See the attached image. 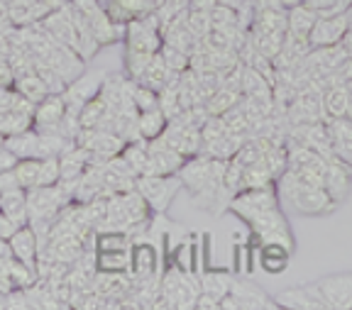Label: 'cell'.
I'll list each match as a JSON object with an SVG mask.
<instances>
[{"label":"cell","instance_id":"obj_20","mask_svg":"<svg viewBox=\"0 0 352 310\" xmlns=\"http://www.w3.org/2000/svg\"><path fill=\"white\" fill-rule=\"evenodd\" d=\"M166 115L162 112V108H154V110H142L138 112V134L140 139L149 142V139L162 137V132L166 130Z\"/></svg>","mask_w":352,"mask_h":310},{"label":"cell","instance_id":"obj_32","mask_svg":"<svg viewBox=\"0 0 352 310\" xmlns=\"http://www.w3.org/2000/svg\"><path fill=\"white\" fill-rule=\"evenodd\" d=\"M15 84V71H12L10 61H0V88Z\"/></svg>","mask_w":352,"mask_h":310},{"label":"cell","instance_id":"obj_31","mask_svg":"<svg viewBox=\"0 0 352 310\" xmlns=\"http://www.w3.org/2000/svg\"><path fill=\"white\" fill-rule=\"evenodd\" d=\"M17 161H20V156H17L12 150H8L6 144H3V147H0V174L15 171Z\"/></svg>","mask_w":352,"mask_h":310},{"label":"cell","instance_id":"obj_5","mask_svg":"<svg viewBox=\"0 0 352 310\" xmlns=\"http://www.w3.org/2000/svg\"><path fill=\"white\" fill-rule=\"evenodd\" d=\"M347 29H350V12H340V15H318L314 29L308 34V45H311V49L340 45L342 37L347 34Z\"/></svg>","mask_w":352,"mask_h":310},{"label":"cell","instance_id":"obj_15","mask_svg":"<svg viewBox=\"0 0 352 310\" xmlns=\"http://www.w3.org/2000/svg\"><path fill=\"white\" fill-rule=\"evenodd\" d=\"M294 250L281 242H264L259 244V264L267 274H281L292 264Z\"/></svg>","mask_w":352,"mask_h":310},{"label":"cell","instance_id":"obj_30","mask_svg":"<svg viewBox=\"0 0 352 310\" xmlns=\"http://www.w3.org/2000/svg\"><path fill=\"white\" fill-rule=\"evenodd\" d=\"M132 103H135L138 112L154 110V108H160V93H157V91H152V88H147V86L138 84V86H135V95H132Z\"/></svg>","mask_w":352,"mask_h":310},{"label":"cell","instance_id":"obj_17","mask_svg":"<svg viewBox=\"0 0 352 310\" xmlns=\"http://www.w3.org/2000/svg\"><path fill=\"white\" fill-rule=\"evenodd\" d=\"M286 17H289L286 34H292V37H298V39H308L316 20H318V12H316L314 8H308L306 3H301V5H294L292 10H286Z\"/></svg>","mask_w":352,"mask_h":310},{"label":"cell","instance_id":"obj_2","mask_svg":"<svg viewBox=\"0 0 352 310\" xmlns=\"http://www.w3.org/2000/svg\"><path fill=\"white\" fill-rule=\"evenodd\" d=\"M182 186L184 183L179 174H169V176H147V174H142V176H138V183H135V189L144 195L152 213H160V215H164L169 211V205L174 203Z\"/></svg>","mask_w":352,"mask_h":310},{"label":"cell","instance_id":"obj_23","mask_svg":"<svg viewBox=\"0 0 352 310\" xmlns=\"http://www.w3.org/2000/svg\"><path fill=\"white\" fill-rule=\"evenodd\" d=\"M12 86H15V91L20 95H25L28 100H32L34 106H37L42 98H47V95H50V88H47L44 78L39 76L37 71H30V73H22V76H17Z\"/></svg>","mask_w":352,"mask_h":310},{"label":"cell","instance_id":"obj_13","mask_svg":"<svg viewBox=\"0 0 352 310\" xmlns=\"http://www.w3.org/2000/svg\"><path fill=\"white\" fill-rule=\"evenodd\" d=\"M157 266H160V254L157 247H152L149 242H140L130 247V274L142 281H152L157 276Z\"/></svg>","mask_w":352,"mask_h":310},{"label":"cell","instance_id":"obj_6","mask_svg":"<svg viewBox=\"0 0 352 310\" xmlns=\"http://www.w3.org/2000/svg\"><path fill=\"white\" fill-rule=\"evenodd\" d=\"M66 100L64 93H50L34 106L32 112V128L37 132H59L61 120L66 117Z\"/></svg>","mask_w":352,"mask_h":310},{"label":"cell","instance_id":"obj_7","mask_svg":"<svg viewBox=\"0 0 352 310\" xmlns=\"http://www.w3.org/2000/svg\"><path fill=\"white\" fill-rule=\"evenodd\" d=\"M105 76H108L105 71H91V73H81L76 81H72V84L66 86V91H64L66 108H69V110H74V112L81 110V106L86 103V100L96 98V95L100 93Z\"/></svg>","mask_w":352,"mask_h":310},{"label":"cell","instance_id":"obj_18","mask_svg":"<svg viewBox=\"0 0 352 310\" xmlns=\"http://www.w3.org/2000/svg\"><path fill=\"white\" fill-rule=\"evenodd\" d=\"M232 274L226 272V269H215V272H206L204 276L198 278L201 281V294L204 296H210L213 300H220L226 298L228 294H230V288H232Z\"/></svg>","mask_w":352,"mask_h":310},{"label":"cell","instance_id":"obj_26","mask_svg":"<svg viewBox=\"0 0 352 310\" xmlns=\"http://www.w3.org/2000/svg\"><path fill=\"white\" fill-rule=\"evenodd\" d=\"M132 244L127 239V232L120 230H103L94 235V250L96 252H116V250H130Z\"/></svg>","mask_w":352,"mask_h":310},{"label":"cell","instance_id":"obj_35","mask_svg":"<svg viewBox=\"0 0 352 310\" xmlns=\"http://www.w3.org/2000/svg\"><path fill=\"white\" fill-rule=\"evenodd\" d=\"M345 86H347V91H350V95H352V78H350V81H347Z\"/></svg>","mask_w":352,"mask_h":310},{"label":"cell","instance_id":"obj_22","mask_svg":"<svg viewBox=\"0 0 352 310\" xmlns=\"http://www.w3.org/2000/svg\"><path fill=\"white\" fill-rule=\"evenodd\" d=\"M96 272H100V274H127L130 272V250L96 252Z\"/></svg>","mask_w":352,"mask_h":310},{"label":"cell","instance_id":"obj_25","mask_svg":"<svg viewBox=\"0 0 352 310\" xmlns=\"http://www.w3.org/2000/svg\"><path fill=\"white\" fill-rule=\"evenodd\" d=\"M30 128H32V112L28 110H8L0 115V134L3 137L25 132Z\"/></svg>","mask_w":352,"mask_h":310},{"label":"cell","instance_id":"obj_12","mask_svg":"<svg viewBox=\"0 0 352 310\" xmlns=\"http://www.w3.org/2000/svg\"><path fill=\"white\" fill-rule=\"evenodd\" d=\"M274 300L279 308H289V310H325L323 300H320L314 283L286 288V291H281V294L274 296Z\"/></svg>","mask_w":352,"mask_h":310},{"label":"cell","instance_id":"obj_27","mask_svg":"<svg viewBox=\"0 0 352 310\" xmlns=\"http://www.w3.org/2000/svg\"><path fill=\"white\" fill-rule=\"evenodd\" d=\"M39 164H42V159H20L15 167V183L20 186V189L30 191L37 186V178H39Z\"/></svg>","mask_w":352,"mask_h":310},{"label":"cell","instance_id":"obj_28","mask_svg":"<svg viewBox=\"0 0 352 310\" xmlns=\"http://www.w3.org/2000/svg\"><path fill=\"white\" fill-rule=\"evenodd\" d=\"M160 56L164 59L166 69H169V71H174V73H182V71H186V69L191 67V54H186V51H182V49H176V47L166 45V42L162 45Z\"/></svg>","mask_w":352,"mask_h":310},{"label":"cell","instance_id":"obj_8","mask_svg":"<svg viewBox=\"0 0 352 310\" xmlns=\"http://www.w3.org/2000/svg\"><path fill=\"white\" fill-rule=\"evenodd\" d=\"M323 122L333 156L352 169V120H347V117H325Z\"/></svg>","mask_w":352,"mask_h":310},{"label":"cell","instance_id":"obj_33","mask_svg":"<svg viewBox=\"0 0 352 310\" xmlns=\"http://www.w3.org/2000/svg\"><path fill=\"white\" fill-rule=\"evenodd\" d=\"M10 51H12V32L0 29V61H8Z\"/></svg>","mask_w":352,"mask_h":310},{"label":"cell","instance_id":"obj_24","mask_svg":"<svg viewBox=\"0 0 352 310\" xmlns=\"http://www.w3.org/2000/svg\"><path fill=\"white\" fill-rule=\"evenodd\" d=\"M120 195H122V203H125V211H127V217H130L132 227H138V225H142V222L149 220L152 208H149V203L144 200V195L140 193L138 189H130Z\"/></svg>","mask_w":352,"mask_h":310},{"label":"cell","instance_id":"obj_29","mask_svg":"<svg viewBox=\"0 0 352 310\" xmlns=\"http://www.w3.org/2000/svg\"><path fill=\"white\" fill-rule=\"evenodd\" d=\"M61 178L59 171V156H44L39 164V178L37 186H56Z\"/></svg>","mask_w":352,"mask_h":310},{"label":"cell","instance_id":"obj_3","mask_svg":"<svg viewBox=\"0 0 352 310\" xmlns=\"http://www.w3.org/2000/svg\"><path fill=\"white\" fill-rule=\"evenodd\" d=\"M125 42L127 49L144 51V54H157L164 45L162 37V23L157 15H140L132 17L125 25Z\"/></svg>","mask_w":352,"mask_h":310},{"label":"cell","instance_id":"obj_9","mask_svg":"<svg viewBox=\"0 0 352 310\" xmlns=\"http://www.w3.org/2000/svg\"><path fill=\"white\" fill-rule=\"evenodd\" d=\"M323 189L338 205L345 203L347 195L352 193V169L338 161L336 156L328 159V169L323 174Z\"/></svg>","mask_w":352,"mask_h":310},{"label":"cell","instance_id":"obj_38","mask_svg":"<svg viewBox=\"0 0 352 310\" xmlns=\"http://www.w3.org/2000/svg\"><path fill=\"white\" fill-rule=\"evenodd\" d=\"M100 3H105V0H100Z\"/></svg>","mask_w":352,"mask_h":310},{"label":"cell","instance_id":"obj_19","mask_svg":"<svg viewBox=\"0 0 352 310\" xmlns=\"http://www.w3.org/2000/svg\"><path fill=\"white\" fill-rule=\"evenodd\" d=\"M347 103H350V91L345 84L328 86L320 93V108H323V117H345Z\"/></svg>","mask_w":352,"mask_h":310},{"label":"cell","instance_id":"obj_10","mask_svg":"<svg viewBox=\"0 0 352 310\" xmlns=\"http://www.w3.org/2000/svg\"><path fill=\"white\" fill-rule=\"evenodd\" d=\"M10 242V252H12V259L22 261V264H28L30 269L37 272V259H39V237L37 232L32 230V225H20L12 232V237L8 239Z\"/></svg>","mask_w":352,"mask_h":310},{"label":"cell","instance_id":"obj_4","mask_svg":"<svg viewBox=\"0 0 352 310\" xmlns=\"http://www.w3.org/2000/svg\"><path fill=\"white\" fill-rule=\"evenodd\" d=\"M325 310H352V272L330 274L314 281Z\"/></svg>","mask_w":352,"mask_h":310},{"label":"cell","instance_id":"obj_1","mask_svg":"<svg viewBox=\"0 0 352 310\" xmlns=\"http://www.w3.org/2000/svg\"><path fill=\"white\" fill-rule=\"evenodd\" d=\"M274 186L279 203H284L289 211H294L301 217H323L330 215L338 208V203L325 193L323 186L306 181V178L298 176L289 167L281 171V176L274 181Z\"/></svg>","mask_w":352,"mask_h":310},{"label":"cell","instance_id":"obj_14","mask_svg":"<svg viewBox=\"0 0 352 310\" xmlns=\"http://www.w3.org/2000/svg\"><path fill=\"white\" fill-rule=\"evenodd\" d=\"M0 213L10 217L17 227L28 225V191L20 186H10V189L0 191Z\"/></svg>","mask_w":352,"mask_h":310},{"label":"cell","instance_id":"obj_21","mask_svg":"<svg viewBox=\"0 0 352 310\" xmlns=\"http://www.w3.org/2000/svg\"><path fill=\"white\" fill-rule=\"evenodd\" d=\"M240 98H242L240 88H232L230 84H220V88L215 91L208 100H206L204 108L208 110V115L215 117V115H223V112H228L230 108H235Z\"/></svg>","mask_w":352,"mask_h":310},{"label":"cell","instance_id":"obj_36","mask_svg":"<svg viewBox=\"0 0 352 310\" xmlns=\"http://www.w3.org/2000/svg\"><path fill=\"white\" fill-rule=\"evenodd\" d=\"M3 144H6V137H3V134H0V147H3Z\"/></svg>","mask_w":352,"mask_h":310},{"label":"cell","instance_id":"obj_34","mask_svg":"<svg viewBox=\"0 0 352 310\" xmlns=\"http://www.w3.org/2000/svg\"><path fill=\"white\" fill-rule=\"evenodd\" d=\"M347 120H352V95H350V103H347V112H345Z\"/></svg>","mask_w":352,"mask_h":310},{"label":"cell","instance_id":"obj_11","mask_svg":"<svg viewBox=\"0 0 352 310\" xmlns=\"http://www.w3.org/2000/svg\"><path fill=\"white\" fill-rule=\"evenodd\" d=\"M230 294L235 296V300L240 303L242 310H264V308H276L274 296H270L267 291L257 286V283L248 281V278H232Z\"/></svg>","mask_w":352,"mask_h":310},{"label":"cell","instance_id":"obj_37","mask_svg":"<svg viewBox=\"0 0 352 310\" xmlns=\"http://www.w3.org/2000/svg\"><path fill=\"white\" fill-rule=\"evenodd\" d=\"M347 12H350V25H352V8H350V10H347Z\"/></svg>","mask_w":352,"mask_h":310},{"label":"cell","instance_id":"obj_16","mask_svg":"<svg viewBox=\"0 0 352 310\" xmlns=\"http://www.w3.org/2000/svg\"><path fill=\"white\" fill-rule=\"evenodd\" d=\"M284 42L286 32H270V29H259L252 25V47L267 61H276V56L284 49Z\"/></svg>","mask_w":352,"mask_h":310}]
</instances>
